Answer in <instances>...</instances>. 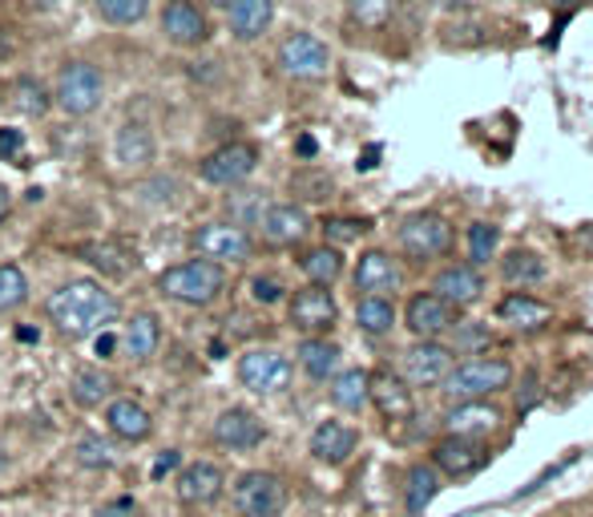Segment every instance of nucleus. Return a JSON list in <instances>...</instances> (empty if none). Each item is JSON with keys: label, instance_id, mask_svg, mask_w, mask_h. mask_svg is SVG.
Instances as JSON below:
<instances>
[{"label": "nucleus", "instance_id": "obj_1", "mask_svg": "<svg viewBox=\"0 0 593 517\" xmlns=\"http://www.w3.org/2000/svg\"><path fill=\"white\" fill-rule=\"evenodd\" d=\"M45 312L65 340H93L101 331H110L113 319L122 316V303L98 279H69L45 300Z\"/></svg>", "mask_w": 593, "mask_h": 517}, {"label": "nucleus", "instance_id": "obj_2", "mask_svg": "<svg viewBox=\"0 0 593 517\" xmlns=\"http://www.w3.org/2000/svg\"><path fill=\"white\" fill-rule=\"evenodd\" d=\"M513 384V360L508 356H469V360H457L452 372L440 384V396H448L452 404L460 401H489L496 392H508Z\"/></svg>", "mask_w": 593, "mask_h": 517}, {"label": "nucleus", "instance_id": "obj_3", "mask_svg": "<svg viewBox=\"0 0 593 517\" xmlns=\"http://www.w3.org/2000/svg\"><path fill=\"white\" fill-rule=\"evenodd\" d=\"M158 291L166 300L186 303V307H211L226 291V267L206 263V259H186V263L158 271Z\"/></svg>", "mask_w": 593, "mask_h": 517}, {"label": "nucleus", "instance_id": "obj_4", "mask_svg": "<svg viewBox=\"0 0 593 517\" xmlns=\"http://www.w3.org/2000/svg\"><path fill=\"white\" fill-rule=\"evenodd\" d=\"M395 247L412 263H436V259L452 255L457 231H452V223L445 215H436V211H416V215H409L395 227Z\"/></svg>", "mask_w": 593, "mask_h": 517}, {"label": "nucleus", "instance_id": "obj_5", "mask_svg": "<svg viewBox=\"0 0 593 517\" xmlns=\"http://www.w3.org/2000/svg\"><path fill=\"white\" fill-rule=\"evenodd\" d=\"M105 98V77H101L98 65L89 61H69L61 65L57 74V86H53V101L61 105L69 117H89Z\"/></svg>", "mask_w": 593, "mask_h": 517}, {"label": "nucleus", "instance_id": "obj_6", "mask_svg": "<svg viewBox=\"0 0 593 517\" xmlns=\"http://www.w3.org/2000/svg\"><path fill=\"white\" fill-rule=\"evenodd\" d=\"M231 502L238 517H279L287 509V481L271 469H247L238 473Z\"/></svg>", "mask_w": 593, "mask_h": 517}, {"label": "nucleus", "instance_id": "obj_7", "mask_svg": "<svg viewBox=\"0 0 593 517\" xmlns=\"http://www.w3.org/2000/svg\"><path fill=\"white\" fill-rule=\"evenodd\" d=\"M457 356L448 348L445 340H416L412 348L400 352V380L409 384L412 392L416 389H440L445 376L452 372Z\"/></svg>", "mask_w": 593, "mask_h": 517}, {"label": "nucleus", "instance_id": "obj_8", "mask_svg": "<svg viewBox=\"0 0 593 517\" xmlns=\"http://www.w3.org/2000/svg\"><path fill=\"white\" fill-rule=\"evenodd\" d=\"M275 61H279V69H283L287 77H295V81H320V77H327V69H332V49H327L315 33H303V29H299V33H287L283 37Z\"/></svg>", "mask_w": 593, "mask_h": 517}, {"label": "nucleus", "instance_id": "obj_9", "mask_svg": "<svg viewBox=\"0 0 593 517\" xmlns=\"http://www.w3.org/2000/svg\"><path fill=\"white\" fill-rule=\"evenodd\" d=\"M190 247L198 251V259L206 263H247L255 255V239H250L243 227H231V223H202V227L190 235Z\"/></svg>", "mask_w": 593, "mask_h": 517}, {"label": "nucleus", "instance_id": "obj_10", "mask_svg": "<svg viewBox=\"0 0 593 517\" xmlns=\"http://www.w3.org/2000/svg\"><path fill=\"white\" fill-rule=\"evenodd\" d=\"M238 380L255 396H279L291 384V360L279 348H250L238 356Z\"/></svg>", "mask_w": 593, "mask_h": 517}, {"label": "nucleus", "instance_id": "obj_11", "mask_svg": "<svg viewBox=\"0 0 593 517\" xmlns=\"http://www.w3.org/2000/svg\"><path fill=\"white\" fill-rule=\"evenodd\" d=\"M489 445L484 441H472V437H452L445 432L440 441L428 449V465L440 473V477H452V481H465L472 473H481L489 465Z\"/></svg>", "mask_w": 593, "mask_h": 517}, {"label": "nucleus", "instance_id": "obj_12", "mask_svg": "<svg viewBox=\"0 0 593 517\" xmlns=\"http://www.w3.org/2000/svg\"><path fill=\"white\" fill-rule=\"evenodd\" d=\"M335 319H339V303L327 288H299L287 303V324L295 331H303V340L307 336H327L335 328Z\"/></svg>", "mask_w": 593, "mask_h": 517}, {"label": "nucleus", "instance_id": "obj_13", "mask_svg": "<svg viewBox=\"0 0 593 517\" xmlns=\"http://www.w3.org/2000/svg\"><path fill=\"white\" fill-rule=\"evenodd\" d=\"M368 404H376L388 425H404V420L416 417V392L400 380V372L392 368H376L368 380Z\"/></svg>", "mask_w": 593, "mask_h": 517}, {"label": "nucleus", "instance_id": "obj_14", "mask_svg": "<svg viewBox=\"0 0 593 517\" xmlns=\"http://www.w3.org/2000/svg\"><path fill=\"white\" fill-rule=\"evenodd\" d=\"M255 166H259V146L226 142V146H219L214 154L202 158V178L211 187H238V182H247L255 175Z\"/></svg>", "mask_w": 593, "mask_h": 517}, {"label": "nucleus", "instance_id": "obj_15", "mask_svg": "<svg viewBox=\"0 0 593 517\" xmlns=\"http://www.w3.org/2000/svg\"><path fill=\"white\" fill-rule=\"evenodd\" d=\"M457 319H460L457 312L445 300H436L433 291H416L409 300V307H404V328L416 340H445Z\"/></svg>", "mask_w": 593, "mask_h": 517}, {"label": "nucleus", "instance_id": "obj_16", "mask_svg": "<svg viewBox=\"0 0 593 517\" xmlns=\"http://www.w3.org/2000/svg\"><path fill=\"white\" fill-rule=\"evenodd\" d=\"M161 33L178 49H198V45L211 41V21H206V13L198 9L194 0H170L161 9Z\"/></svg>", "mask_w": 593, "mask_h": 517}, {"label": "nucleus", "instance_id": "obj_17", "mask_svg": "<svg viewBox=\"0 0 593 517\" xmlns=\"http://www.w3.org/2000/svg\"><path fill=\"white\" fill-rule=\"evenodd\" d=\"M400 283H404V271H400V263H395L388 251H363L356 259V271H351V288H356V295H388L392 300V291H400Z\"/></svg>", "mask_w": 593, "mask_h": 517}, {"label": "nucleus", "instance_id": "obj_18", "mask_svg": "<svg viewBox=\"0 0 593 517\" xmlns=\"http://www.w3.org/2000/svg\"><path fill=\"white\" fill-rule=\"evenodd\" d=\"M226 490V473L214 461H190V465L178 473L174 481V493H178V502L190 505V509H202V505H214L223 497Z\"/></svg>", "mask_w": 593, "mask_h": 517}, {"label": "nucleus", "instance_id": "obj_19", "mask_svg": "<svg viewBox=\"0 0 593 517\" xmlns=\"http://www.w3.org/2000/svg\"><path fill=\"white\" fill-rule=\"evenodd\" d=\"M259 231L267 247H295V243L307 239L311 218L299 202H271L259 218Z\"/></svg>", "mask_w": 593, "mask_h": 517}, {"label": "nucleus", "instance_id": "obj_20", "mask_svg": "<svg viewBox=\"0 0 593 517\" xmlns=\"http://www.w3.org/2000/svg\"><path fill=\"white\" fill-rule=\"evenodd\" d=\"M493 316L513 331H541L545 324H553V303L537 300L529 291H508L496 300Z\"/></svg>", "mask_w": 593, "mask_h": 517}, {"label": "nucleus", "instance_id": "obj_21", "mask_svg": "<svg viewBox=\"0 0 593 517\" xmlns=\"http://www.w3.org/2000/svg\"><path fill=\"white\" fill-rule=\"evenodd\" d=\"M433 295L436 300H445L452 312L472 307V303L484 295V271H477V267H469V263L440 267L433 279Z\"/></svg>", "mask_w": 593, "mask_h": 517}, {"label": "nucleus", "instance_id": "obj_22", "mask_svg": "<svg viewBox=\"0 0 593 517\" xmlns=\"http://www.w3.org/2000/svg\"><path fill=\"white\" fill-rule=\"evenodd\" d=\"M214 441L231 449V453H250V449H259L267 441V429H262V420L250 408L235 404V408L219 413V420H214Z\"/></svg>", "mask_w": 593, "mask_h": 517}, {"label": "nucleus", "instance_id": "obj_23", "mask_svg": "<svg viewBox=\"0 0 593 517\" xmlns=\"http://www.w3.org/2000/svg\"><path fill=\"white\" fill-rule=\"evenodd\" d=\"M501 408L493 401H460L445 413V432L452 437H472V441H484L489 432L501 429Z\"/></svg>", "mask_w": 593, "mask_h": 517}, {"label": "nucleus", "instance_id": "obj_24", "mask_svg": "<svg viewBox=\"0 0 593 517\" xmlns=\"http://www.w3.org/2000/svg\"><path fill=\"white\" fill-rule=\"evenodd\" d=\"M359 449V429L347 420H320L311 432V457L320 465H347Z\"/></svg>", "mask_w": 593, "mask_h": 517}, {"label": "nucleus", "instance_id": "obj_25", "mask_svg": "<svg viewBox=\"0 0 593 517\" xmlns=\"http://www.w3.org/2000/svg\"><path fill=\"white\" fill-rule=\"evenodd\" d=\"M105 429H110L118 441L142 445L149 441V432H154V417L146 413V404H137L134 396H113V401L105 404Z\"/></svg>", "mask_w": 593, "mask_h": 517}, {"label": "nucleus", "instance_id": "obj_26", "mask_svg": "<svg viewBox=\"0 0 593 517\" xmlns=\"http://www.w3.org/2000/svg\"><path fill=\"white\" fill-rule=\"evenodd\" d=\"M226 21L238 41H259L275 21V0H226Z\"/></svg>", "mask_w": 593, "mask_h": 517}, {"label": "nucleus", "instance_id": "obj_27", "mask_svg": "<svg viewBox=\"0 0 593 517\" xmlns=\"http://www.w3.org/2000/svg\"><path fill=\"white\" fill-rule=\"evenodd\" d=\"M440 490H445V477H440L428 461H416V465H409V473H404V509H409L412 517L424 514V509L440 497Z\"/></svg>", "mask_w": 593, "mask_h": 517}, {"label": "nucleus", "instance_id": "obj_28", "mask_svg": "<svg viewBox=\"0 0 593 517\" xmlns=\"http://www.w3.org/2000/svg\"><path fill=\"white\" fill-rule=\"evenodd\" d=\"M113 154L125 170H146L154 162V134H149L146 122H125L118 130V142H113Z\"/></svg>", "mask_w": 593, "mask_h": 517}, {"label": "nucleus", "instance_id": "obj_29", "mask_svg": "<svg viewBox=\"0 0 593 517\" xmlns=\"http://www.w3.org/2000/svg\"><path fill=\"white\" fill-rule=\"evenodd\" d=\"M545 276H549V267H545L541 251H533V247H513L501 259V279L508 288H537L545 283Z\"/></svg>", "mask_w": 593, "mask_h": 517}, {"label": "nucleus", "instance_id": "obj_30", "mask_svg": "<svg viewBox=\"0 0 593 517\" xmlns=\"http://www.w3.org/2000/svg\"><path fill=\"white\" fill-rule=\"evenodd\" d=\"M368 380H371L368 368H344V372L332 376L327 396H332V404L339 413H363L368 408Z\"/></svg>", "mask_w": 593, "mask_h": 517}, {"label": "nucleus", "instance_id": "obj_31", "mask_svg": "<svg viewBox=\"0 0 593 517\" xmlns=\"http://www.w3.org/2000/svg\"><path fill=\"white\" fill-rule=\"evenodd\" d=\"M299 368L307 372L311 380H332L339 372V344L327 340V336H307V340L299 344Z\"/></svg>", "mask_w": 593, "mask_h": 517}, {"label": "nucleus", "instance_id": "obj_32", "mask_svg": "<svg viewBox=\"0 0 593 517\" xmlns=\"http://www.w3.org/2000/svg\"><path fill=\"white\" fill-rule=\"evenodd\" d=\"M299 271L307 276L311 288H332L335 279L344 276V251H335L327 243L307 247V251L299 255Z\"/></svg>", "mask_w": 593, "mask_h": 517}, {"label": "nucleus", "instance_id": "obj_33", "mask_svg": "<svg viewBox=\"0 0 593 517\" xmlns=\"http://www.w3.org/2000/svg\"><path fill=\"white\" fill-rule=\"evenodd\" d=\"M122 352L130 356V360H149V356L158 352L161 344V328H158V316H149V312H137L130 324H125L122 331Z\"/></svg>", "mask_w": 593, "mask_h": 517}, {"label": "nucleus", "instance_id": "obj_34", "mask_svg": "<svg viewBox=\"0 0 593 517\" xmlns=\"http://www.w3.org/2000/svg\"><path fill=\"white\" fill-rule=\"evenodd\" d=\"M81 255H86V263L89 267H98L101 276L105 279H125L130 271H134V255L125 251L122 243L118 239H101V243H86L81 247Z\"/></svg>", "mask_w": 593, "mask_h": 517}, {"label": "nucleus", "instance_id": "obj_35", "mask_svg": "<svg viewBox=\"0 0 593 517\" xmlns=\"http://www.w3.org/2000/svg\"><path fill=\"white\" fill-rule=\"evenodd\" d=\"M113 389H118V380H113L110 372H101V368H81V372H74L69 396H74V404H81V408H101V404L113 401Z\"/></svg>", "mask_w": 593, "mask_h": 517}, {"label": "nucleus", "instance_id": "obj_36", "mask_svg": "<svg viewBox=\"0 0 593 517\" xmlns=\"http://www.w3.org/2000/svg\"><path fill=\"white\" fill-rule=\"evenodd\" d=\"M356 324L363 336L383 340L395 328V303L388 295H359L356 300Z\"/></svg>", "mask_w": 593, "mask_h": 517}, {"label": "nucleus", "instance_id": "obj_37", "mask_svg": "<svg viewBox=\"0 0 593 517\" xmlns=\"http://www.w3.org/2000/svg\"><path fill=\"white\" fill-rule=\"evenodd\" d=\"M9 105L25 117H45L53 110V93L41 86L37 77H16L9 86Z\"/></svg>", "mask_w": 593, "mask_h": 517}, {"label": "nucleus", "instance_id": "obj_38", "mask_svg": "<svg viewBox=\"0 0 593 517\" xmlns=\"http://www.w3.org/2000/svg\"><path fill=\"white\" fill-rule=\"evenodd\" d=\"M448 348H452V356H460V360H469V356H484L489 348H493V331L484 328V324H452V331H448Z\"/></svg>", "mask_w": 593, "mask_h": 517}, {"label": "nucleus", "instance_id": "obj_39", "mask_svg": "<svg viewBox=\"0 0 593 517\" xmlns=\"http://www.w3.org/2000/svg\"><path fill=\"white\" fill-rule=\"evenodd\" d=\"M496 247H501V231L493 223H472L465 231V255H469V267H489L496 259Z\"/></svg>", "mask_w": 593, "mask_h": 517}, {"label": "nucleus", "instance_id": "obj_40", "mask_svg": "<svg viewBox=\"0 0 593 517\" xmlns=\"http://www.w3.org/2000/svg\"><path fill=\"white\" fill-rule=\"evenodd\" d=\"M262 211H267V199H262V190H238L226 199V215H231V227H259Z\"/></svg>", "mask_w": 593, "mask_h": 517}, {"label": "nucleus", "instance_id": "obj_41", "mask_svg": "<svg viewBox=\"0 0 593 517\" xmlns=\"http://www.w3.org/2000/svg\"><path fill=\"white\" fill-rule=\"evenodd\" d=\"M395 9H400V0H347V16H351L359 29H368V33L388 25L395 16Z\"/></svg>", "mask_w": 593, "mask_h": 517}, {"label": "nucleus", "instance_id": "obj_42", "mask_svg": "<svg viewBox=\"0 0 593 517\" xmlns=\"http://www.w3.org/2000/svg\"><path fill=\"white\" fill-rule=\"evenodd\" d=\"M29 303V279L16 263H0V316Z\"/></svg>", "mask_w": 593, "mask_h": 517}, {"label": "nucleus", "instance_id": "obj_43", "mask_svg": "<svg viewBox=\"0 0 593 517\" xmlns=\"http://www.w3.org/2000/svg\"><path fill=\"white\" fill-rule=\"evenodd\" d=\"M368 235V223L363 218H323V243L327 247H335V251H344V247H351L356 239H363Z\"/></svg>", "mask_w": 593, "mask_h": 517}, {"label": "nucleus", "instance_id": "obj_44", "mask_svg": "<svg viewBox=\"0 0 593 517\" xmlns=\"http://www.w3.org/2000/svg\"><path fill=\"white\" fill-rule=\"evenodd\" d=\"M98 16L110 25H137L149 13V0H93Z\"/></svg>", "mask_w": 593, "mask_h": 517}, {"label": "nucleus", "instance_id": "obj_45", "mask_svg": "<svg viewBox=\"0 0 593 517\" xmlns=\"http://www.w3.org/2000/svg\"><path fill=\"white\" fill-rule=\"evenodd\" d=\"M74 457H77V465H86V469H113V445L101 441L98 432H86V437H77Z\"/></svg>", "mask_w": 593, "mask_h": 517}, {"label": "nucleus", "instance_id": "obj_46", "mask_svg": "<svg viewBox=\"0 0 593 517\" xmlns=\"http://www.w3.org/2000/svg\"><path fill=\"white\" fill-rule=\"evenodd\" d=\"M291 190L303 194V199H311V202L332 199V178L320 175V170H299V175L291 178Z\"/></svg>", "mask_w": 593, "mask_h": 517}, {"label": "nucleus", "instance_id": "obj_47", "mask_svg": "<svg viewBox=\"0 0 593 517\" xmlns=\"http://www.w3.org/2000/svg\"><path fill=\"white\" fill-rule=\"evenodd\" d=\"M283 291L287 288L275 276H255V279H250V300L262 303V307H271V303L283 300Z\"/></svg>", "mask_w": 593, "mask_h": 517}, {"label": "nucleus", "instance_id": "obj_48", "mask_svg": "<svg viewBox=\"0 0 593 517\" xmlns=\"http://www.w3.org/2000/svg\"><path fill=\"white\" fill-rule=\"evenodd\" d=\"M93 517H137V502L125 493V497H113V502L98 505V514Z\"/></svg>", "mask_w": 593, "mask_h": 517}, {"label": "nucleus", "instance_id": "obj_49", "mask_svg": "<svg viewBox=\"0 0 593 517\" xmlns=\"http://www.w3.org/2000/svg\"><path fill=\"white\" fill-rule=\"evenodd\" d=\"M21 130H0V158H13L16 166H25L21 162Z\"/></svg>", "mask_w": 593, "mask_h": 517}, {"label": "nucleus", "instance_id": "obj_50", "mask_svg": "<svg viewBox=\"0 0 593 517\" xmlns=\"http://www.w3.org/2000/svg\"><path fill=\"white\" fill-rule=\"evenodd\" d=\"M178 461H182V457H178V449H166V453H161L158 461H154V469H149V477L161 481V477H166V473H174V469H178Z\"/></svg>", "mask_w": 593, "mask_h": 517}, {"label": "nucleus", "instance_id": "obj_51", "mask_svg": "<svg viewBox=\"0 0 593 517\" xmlns=\"http://www.w3.org/2000/svg\"><path fill=\"white\" fill-rule=\"evenodd\" d=\"M122 344H118V336L113 331H101V336H93V352L101 356V360H113V352H118Z\"/></svg>", "mask_w": 593, "mask_h": 517}, {"label": "nucleus", "instance_id": "obj_52", "mask_svg": "<svg viewBox=\"0 0 593 517\" xmlns=\"http://www.w3.org/2000/svg\"><path fill=\"white\" fill-rule=\"evenodd\" d=\"M295 150H299V158H315V154H320V146H315V138H311V134H303V138L295 142Z\"/></svg>", "mask_w": 593, "mask_h": 517}, {"label": "nucleus", "instance_id": "obj_53", "mask_svg": "<svg viewBox=\"0 0 593 517\" xmlns=\"http://www.w3.org/2000/svg\"><path fill=\"white\" fill-rule=\"evenodd\" d=\"M9 211H13V194H9V190L0 187V223L9 218Z\"/></svg>", "mask_w": 593, "mask_h": 517}, {"label": "nucleus", "instance_id": "obj_54", "mask_svg": "<svg viewBox=\"0 0 593 517\" xmlns=\"http://www.w3.org/2000/svg\"><path fill=\"white\" fill-rule=\"evenodd\" d=\"M533 384H537V376L525 380V389H533ZM529 404H533V392H525V396L517 401V408H521V413H529Z\"/></svg>", "mask_w": 593, "mask_h": 517}, {"label": "nucleus", "instance_id": "obj_55", "mask_svg": "<svg viewBox=\"0 0 593 517\" xmlns=\"http://www.w3.org/2000/svg\"><path fill=\"white\" fill-rule=\"evenodd\" d=\"M16 340H21V344H37L41 331L37 328H16Z\"/></svg>", "mask_w": 593, "mask_h": 517}, {"label": "nucleus", "instance_id": "obj_56", "mask_svg": "<svg viewBox=\"0 0 593 517\" xmlns=\"http://www.w3.org/2000/svg\"><path fill=\"white\" fill-rule=\"evenodd\" d=\"M29 4H33V9H41V13H49V9H57L61 0H29Z\"/></svg>", "mask_w": 593, "mask_h": 517}, {"label": "nucleus", "instance_id": "obj_57", "mask_svg": "<svg viewBox=\"0 0 593 517\" xmlns=\"http://www.w3.org/2000/svg\"><path fill=\"white\" fill-rule=\"evenodd\" d=\"M376 158H380V150H368V154H363V162H359V170H371V166H376Z\"/></svg>", "mask_w": 593, "mask_h": 517}, {"label": "nucleus", "instance_id": "obj_58", "mask_svg": "<svg viewBox=\"0 0 593 517\" xmlns=\"http://www.w3.org/2000/svg\"><path fill=\"white\" fill-rule=\"evenodd\" d=\"M553 9H578V4H585V0H549Z\"/></svg>", "mask_w": 593, "mask_h": 517}, {"label": "nucleus", "instance_id": "obj_59", "mask_svg": "<svg viewBox=\"0 0 593 517\" xmlns=\"http://www.w3.org/2000/svg\"><path fill=\"white\" fill-rule=\"evenodd\" d=\"M581 243H585V251L593 255V227H585V231H581Z\"/></svg>", "mask_w": 593, "mask_h": 517}, {"label": "nucleus", "instance_id": "obj_60", "mask_svg": "<svg viewBox=\"0 0 593 517\" xmlns=\"http://www.w3.org/2000/svg\"><path fill=\"white\" fill-rule=\"evenodd\" d=\"M9 465V453H4V445H0V469Z\"/></svg>", "mask_w": 593, "mask_h": 517}, {"label": "nucleus", "instance_id": "obj_61", "mask_svg": "<svg viewBox=\"0 0 593 517\" xmlns=\"http://www.w3.org/2000/svg\"><path fill=\"white\" fill-rule=\"evenodd\" d=\"M214 4H223V9H226V0H214Z\"/></svg>", "mask_w": 593, "mask_h": 517}]
</instances>
